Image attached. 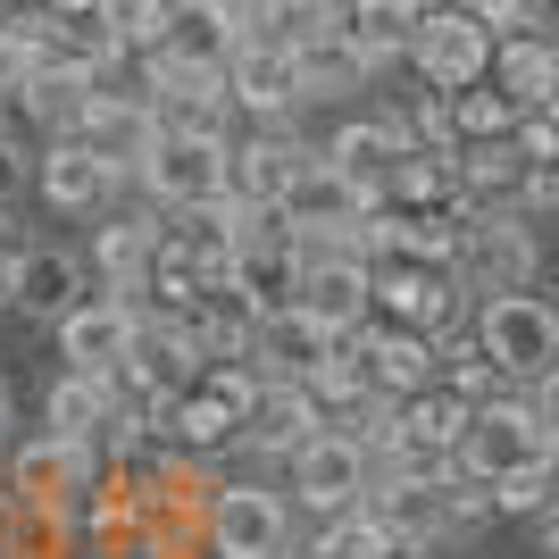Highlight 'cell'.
Returning <instances> with one entry per match:
<instances>
[{
    "label": "cell",
    "mask_w": 559,
    "mask_h": 559,
    "mask_svg": "<svg viewBox=\"0 0 559 559\" xmlns=\"http://www.w3.org/2000/svg\"><path fill=\"white\" fill-rule=\"evenodd\" d=\"M159 134H167V126H159V109H151V93H109V84L93 93L84 126H75V142H93V151L117 167V176H126V185H134L142 159L159 151Z\"/></svg>",
    "instance_id": "7c38bea8"
},
{
    "label": "cell",
    "mask_w": 559,
    "mask_h": 559,
    "mask_svg": "<svg viewBox=\"0 0 559 559\" xmlns=\"http://www.w3.org/2000/svg\"><path fill=\"white\" fill-rule=\"evenodd\" d=\"M43 75V9L34 17H0V100H17Z\"/></svg>",
    "instance_id": "f546056e"
},
{
    "label": "cell",
    "mask_w": 559,
    "mask_h": 559,
    "mask_svg": "<svg viewBox=\"0 0 559 559\" xmlns=\"http://www.w3.org/2000/svg\"><path fill=\"white\" fill-rule=\"evenodd\" d=\"M117 409H126V393H117L109 376H59L43 393V435H68V443H109L117 435Z\"/></svg>",
    "instance_id": "44dd1931"
},
{
    "label": "cell",
    "mask_w": 559,
    "mask_h": 559,
    "mask_svg": "<svg viewBox=\"0 0 559 559\" xmlns=\"http://www.w3.org/2000/svg\"><path fill=\"white\" fill-rule=\"evenodd\" d=\"M318 435H326V418H318V401H309L301 384H267L259 409H251V426H242V443L267 451V460H301Z\"/></svg>",
    "instance_id": "603a6c76"
},
{
    "label": "cell",
    "mask_w": 559,
    "mask_h": 559,
    "mask_svg": "<svg viewBox=\"0 0 559 559\" xmlns=\"http://www.w3.org/2000/svg\"><path fill=\"white\" fill-rule=\"evenodd\" d=\"M359 359H368L376 393L393 401V409L443 384V343H435V334H409V326H393V318H376V326L359 334Z\"/></svg>",
    "instance_id": "9a60e30c"
},
{
    "label": "cell",
    "mask_w": 559,
    "mask_h": 559,
    "mask_svg": "<svg viewBox=\"0 0 559 559\" xmlns=\"http://www.w3.org/2000/svg\"><path fill=\"white\" fill-rule=\"evenodd\" d=\"M159 251H167V226H159V217H109L93 259H100V276H109V293H151Z\"/></svg>",
    "instance_id": "cb8c5ba5"
},
{
    "label": "cell",
    "mask_w": 559,
    "mask_h": 559,
    "mask_svg": "<svg viewBox=\"0 0 559 559\" xmlns=\"http://www.w3.org/2000/svg\"><path fill=\"white\" fill-rule=\"evenodd\" d=\"M526 467H559V426L535 409V393H492L460 426V476L467 485H510Z\"/></svg>",
    "instance_id": "6da1fadb"
},
{
    "label": "cell",
    "mask_w": 559,
    "mask_h": 559,
    "mask_svg": "<svg viewBox=\"0 0 559 559\" xmlns=\"http://www.w3.org/2000/svg\"><path fill=\"white\" fill-rule=\"evenodd\" d=\"M17 192H25V142H9V134H0V210H9Z\"/></svg>",
    "instance_id": "836d02e7"
},
{
    "label": "cell",
    "mask_w": 559,
    "mask_h": 559,
    "mask_svg": "<svg viewBox=\"0 0 559 559\" xmlns=\"http://www.w3.org/2000/svg\"><path fill=\"white\" fill-rule=\"evenodd\" d=\"M34 185H43V201H50L59 217H93V210H109L117 192H126V176L100 159L93 142L59 134V142H43V159H34Z\"/></svg>",
    "instance_id": "4fadbf2b"
},
{
    "label": "cell",
    "mask_w": 559,
    "mask_h": 559,
    "mask_svg": "<svg viewBox=\"0 0 559 559\" xmlns=\"http://www.w3.org/2000/svg\"><path fill=\"white\" fill-rule=\"evenodd\" d=\"M9 301L25 309V318H50V326H59V318H68L75 301H84V259L75 251H17L9 259Z\"/></svg>",
    "instance_id": "7402d4cb"
},
{
    "label": "cell",
    "mask_w": 559,
    "mask_h": 559,
    "mask_svg": "<svg viewBox=\"0 0 559 559\" xmlns=\"http://www.w3.org/2000/svg\"><path fill=\"white\" fill-rule=\"evenodd\" d=\"M492 59H501V34L467 0H426L418 9L409 68L426 75V93H476V84H492Z\"/></svg>",
    "instance_id": "7a4b0ae2"
},
{
    "label": "cell",
    "mask_w": 559,
    "mask_h": 559,
    "mask_svg": "<svg viewBox=\"0 0 559 559\" xmlns=\"http://www.w3.org/2000/svg\"><path fill=\"white\" fill-rule=\"evenodd\" d=\"M100 485V443H68V435H34L9 451V501L25 518H50L59 501Z\"/></svg>",
    "instance_id": "9c48e42d"
},
{
    "label": "cell",
    "mask_w": 559,
    "mask_h": 559,
    "mask_svg": "<svg viewBox=\"0 0 559 559\" xmlns=\"http://www.w3.org/2000/svg\"><path fill=\"white\" fill-rule=\"evenodd\" d=\"M34 9H43V0H0V17H34Z\"/></svg>",
    "instance_id": "d590c367"
},
{
    "label": "cell",
    "mask_w": 559,
    "mask_h": 559,
    "mask_svg": "<svg viewBox=\"0 0 559 559\" xmlns=\"http://www.w3.org/2000/svg\"><path fill=\"white\" fill-rule=\"evenodd\" d=\"M467 9L510 43V34H543V9H551V0H467Z\"/></svg>",
    "instance_id": "1f68e13d"
},
{
    "label": "cell",
    "mask_w": 559,
    "mask_h": 559,
    "mask_svg": "<svg viewBox=\"0 0 559 559\" xmlns=\"http://www.w3.org/2000/svg\"><path fill=\"white\" fill-rule=\"evenodd\" d=\"M376 318H393V326H409V334L451 343V326L467 318L460 267H376Z\"/></svg>",
    "instance_id": "8fae6325"
},
{
    "label": "cell",
    "mask_w": 559,
    "mask_h": 559,
    "mask_svg": "<svg viewBox=\"0 0 559 559\" xmlns=\"http://www.w3.org/2000/svg\"><path fill=\"white\" fill-rule=\"evenodd\" d=\"M476 350L526 393L559 368V309L543 293H485L476 301Z\"/></svg>",
    "instance_id": "5b68a950"
},
{
    "label": "cell",
    "mask_w": 559,
    "mask_h": 559,
    "mask_svg": "<svg viewBox=\"0 0 559 559\" xmlns=\"http://www.w3.org/2000/svg\"><path fill=\"white\" fill-rule=\"evenodd\" d=\"M409 151H418V134H409L401 117H343V126H334V142H326V159L350 167L376 201H384V185L401 176V159H409Z\"/></svg>",
    "instance_id": "ac0fdd59"
},
{
    "label": "cell",
    "mask_w": 559,
    "mask_h": 559,
    "mask_svg": "<svg viewBox=\"0 0 559 559\" xmlns=\"http://www.w3.org/2000/svg\"><path fill=\"white\" fill-rule=\"evenodd\" d=\"M134 559H167V551H134Z\"/></svg>",
    "instance_id": "74e56055"
},
{
    "label": "cell",
    "mask_w": 559,
    "mask_h": 559,
    "mask_svg": "<svg viewBox=\"0 0 559 559\" xmlns=\"http://www.w3.org/2000/svg\"><path fill=\"white\" fill-rule=\"evenodd\" d=\"M309 559H426V543H401L376 510H343V518H318Z\"/></svg>",
    "instance_id": "4316f807"
},
{
    "label": "cell",
    "mask_w": 559,
    "mask_h": 559,
    "mask_svg": "<svg viewBox=\"0 0 559 559\" xmlns=\"http://www.w3.org/2000/svg\"><path fill=\"white\" fill-rule=\"evenodd\" d=\"M526 185H535V159L510 142H467L460 151V201L467 217H485V210H526Z\"/></svg>",
    "instance_id": "ffe728a7"
},
{
    "label": "cell",
    "mask_w": 559,
    "mask_h": 559,
    "mask_svg": "<svg viewBox=\"0 0 559 559\" xmlns=\"http://www.w3.org/2000/svg\"><path fill=\"white\" fill-rule=\"evenodd\" d=\"M201 543H210V559H284L293 551V510L267 485H210Z\"/></svg>",
    "instance_id": "52a82bcc"
},
{
    "label": "cell",
    "mask_w": 559,
    "mask_h": 559,
    "mask_svg": "<svg viewBox=\"0 0 559 559\" xmlns=\"http://www.w3.org/2000/svg\"><path fill=\"white\" fill-rule=\"evenodd\" d=\"M551 501H559V467H526L510 485H492V510L501 518H551Z\"/></svg>",
    "instance_id": "4dcf8cb0"
},
{
    "label": "cell",
    "mask_w": 559,
    "mask_h": 559,
    "mask_svg": "<svg viewBox=\"0 0 559 559\" xmlns=\"http://www.w3.org/2000/svg\"><path fill=\"white\" fill-rule=\"evenodd\" d=\"M418 9H426V0H343V25H334V34L384 68V59H409V43H418Z\"/></svg>",
    "instance_id": "d4e9b609"
},
{
    "label": "cell",
    "mask_w": 559,
    "mask_h": 559,
    "mask_svg": "<svg viewBox=\"0 0 559 559\" xmlns=\"http://www.w3.org/2000/svg\"><path fill=\"white\" fill-rule=\"evenodd\" d=\"M142 343H151V309L134 293H84V301L59 318V359L75 376H134L142 368Z\"/></svg>",
    "instance_id": "277c9868"
},
{
    "label": "cell",
    "mask_w": 559,
    "mask_h": 559,
    "mask_svg": "<svg viewBox=\"0 0 559 559\" xmlns=\"http://www.w3.org/2000/svg\"><path fill=\"white\" fill-rule=\"evenodd\" d=\"M376 210H384V201H376L350 167H334L326 151H318V159H309V176L284 192L276 226L293 234V242H368V234H376Z\"/></svg>",
    "instance_id": "8992f818"
},
{
    "label": "cell",
    "mask_w": 559,
    "mask_h": 559,
    "mask_svg": "<svg viewBox=\"0 0 559 559\" xmlns=\"http://www.w3.org/2000/svg\"><path fill=\"white\" fill-rule=\"evenodd\" d=\"M293 59H301V100H343V93H359V84L376 75V59H368V50H350L343 34L293 50Z\"/></svg>",
    "instance_id": "83f0119b"
},
{
    "label": "cell",
    "mask_w": 559,
    "mask_h": 559,
    "mask_svg": "<svg viewBox=\"0 0 559 559\" xmlns=\"http://www.w3.org/2000/svg\"><path fill=\"white\" fill-rule=\"evenodd\" d=\"M9 259H17V251H9V242H0V301H9Z\"/></svg>",
    "instance_id": "8d00e7d4"
},
{
    "label": "cell",
    "mask_w": 559,
    "mask_h": 559,
    "mask_svg": "<svg viewBox=\"0 0 559 559\" xmlns=\"http://www.w3.org/2000/svg\"><path fill=\"white\" fill-rule=\"evenodd\" d=\"M134 185L151 192L159 210H176V217L210 210V201H226V192H234V142L217 134V126H167Z\"/></svg>",
    "instance_id": "3957f363"
},
{
    "label": "cell",
    "mask_w": 559,
    "mask_h": 559,
    "mask_svg": "<svg viewBox=\"0 0 559 559\" xmlns=\"http://www.w3.org/2000/svg\"><path fill=\"white\" fill-rule=\"evenodd\" d=\"M451 126H460V151L467 142H510L518 126H526V109H518L501 84H476V93H451Z\"/></svg>",
    "instance_id": "f1b7e54d"
},
{
    "label": "cell",
    "mask_w": 559,
    "mask_h": 559,
    "mask_svg": "<svg viewBox=\"0 0 559 559\" xmlns=\"http://www.w3.org/2000/svg\"><path fill=\"white\" fill-rule=\"evenodd\" d=\"M350 334L318 326L309 309H293V318H267V326L251 334V368L267 376V384H309V376L326 368V359H343Z\"/></svg>",
    "instance_id": "2e32d148"
},
{
    "label": "cell",
    "mask_w": 559,
    "mask_h": 559,
    "mask_svg": "<svg viewBox=\"0 0 559 559\" xmlns=\"http://www.w3.org/2000/svg\"><path fill=\"white\" fill-rule=\"evenodd\" d=\"M226 84H234V109H251L259 126H276L284 109H301V59L276 43H242L226 59Z\"/></svg>",
    "instance_id": "d6986e66"
},
{
    "label": "cell",
    "mask_w": 559,
    "mask_h": 559,
    "mask_svg": "<svg viewBox=\"0 0 559 559\" xmlns=\"http://www.w3.org/2000/svg\"><path fill=\"white\" fill-rule=\"evenodd\" d=\"M535 226L518 210H485L460 234V284L467 293H535Z\"/></svg>",
    "instance_id": "30bf717a"
},
{
    "label": "cell",
    "mask_w": 559,
    "mask_h": 559,
    "mask_svg": "<svg viewBox=\"0 0 559 559\" xmlns=\"http://www.w3.org/2000/svg\"><path fill=\"white\" fill-rule=\"evenodd\" d=\"M543 559H559V510L543 518Z\"/></svg>",
    "instance_id": "e575fe53"
},
{
    "label": "cell",
    "mask_w": 559,
    "mask_h": 559,
    "mask_svg": "<svg viewBox=\"0 0 559 559\" xmlns=\"http://www.w3.org/2000/svg\"><path fill=\"white\" fill-rule=\"evenodd\" d=\"M526 217H559V159L535 167V185H526Z\"/></svg>",
    "instance_id": "d6a6232c"
},
{
    "label": "cell",
    "mask_w": 559,
    "mask_h": 559,
    "mask_svg": "<svg viewBox=\"0 0 559 559\" xmlns=\"http://www.w3.org/2000/svg\"><path fill=\"white\" fill-rule=\"evenodd\" d=\"M376 485H384V460H376V443H359V435H318V443L293 460V501H301L309 518L368 510Z\"/></svg>",
    "instance_id": "ba28073f"
},
{
    "label": "cell",
    "mask_w": 559,
    "mask_h": 559,
    "mask_svg": "<svg viewBox=\"0 0 559 559\" xmlns=\"http://www.w3.org/2000/svg\"><path fill=\"white\" fill-rule=\"evenodd\" d=\"M492 84H501L518 109H559V43L551 34H510L501 59H492Z\"/></svg>",
    "instance_id": "484cf974"
},
{
    "label": "cell",
    "mask_w": 559,
    "mask_h": 559,
    "mask_svg": "<svg viewBox=\"0 0 559 559\" xmlns=\"http://www.w3.org/2000/svg\"><path fill=\"white\" fill-rule=\"evenodd\" d=\"M309 159H318V151H309L301 134L259 126L251 142H234V201H242V210H259V217H276V210H284V192L309 176Z\"/></svg>",
    "instance_id": "5bb4252c"
},
{
    "label": "cell",
    "mask_w": 559,
    "mask_h": 559,
    "mask_svg": "<svg viewBox=\"0 0 559 559\" xmlns=\"http://www.w3.org/2000/svg\"><path fill=\"white\" fill-rule=\"evenodd\" d=\"M301 309L318 318V326H334V334L359 343V334L376 326V267H368V259H309Z\"/></svg>",
    "instance_id": "e0dca14e"
}]
</instances>
